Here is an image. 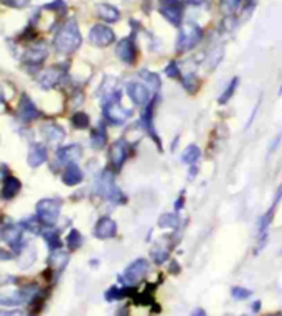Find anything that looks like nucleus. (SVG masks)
I'll use <instances>...</instances> for the list:
<instances>
[{"mask_svg": "<svg viewBox=\"0 0 282 316\" xmlns=\"http://www.w3.org/2000/svg\"><path fill=\"white\" fill-rule=\"evenodd\" d=\"M61 201L54 200V198H48V200H42L36 204V218L42 221L43 226H51L57 218L60 216L61 209Z\"/></svg>", "mask_w": 282, "mask_h": 316, "instance_id": "3", "label": "nucleus"}, {"mask_svg": "<svg viewBox=\"0 0 282 316\" xmlns=\"http://www.w3.org/2000/svg\"><path fill=\"white\" fill-rule=\"evenodd\" d=\"M152 257H154V262L160 265V264H163V262H165V260L168 259V252H167V250H162V249H157V250H154Z\"/></svg>", "mask_w": 282, "mask_h": 316, "instance_id": "28", "label": "nucleus"}, {"mask_svg": "<svg viewBox=\"0 0 282 316\" xmlns=\"http://www.w3.org/2000/svg\"><path fill=\"white\" fill-rule=\"evenodd\" d=\"M192 316H206V313H205V310L198 308V310H195V311L192 313Z\"/></svg>", "mask_w": 282, "mask_h": 316, "instance_id": "34", "label": "nucleus"}, {"mask_svg": "<svg viewBox=\"0 0 282 316\" xmlns=\"http://www.w3.org/2000/svg\"><path fill=\"white\" fill-rule=\"evenodd\" d=\"M177 224H178V219L175 214H163L159 219L160 227H177Z\"/></svg>", "mask_w": 282, "mask_h": 316, "instance_id": "25", "label": "nucleus"}, {"mask_svg": "<svg viewBox=\"0 0 282 316\" xmlns=\"http://www.w3.org/2000/svg\"><path fill=\"white\" fill-rule=\"evenodd\" d=\"M4 101H5V94H4L2 86H0V102H4Z\"/></svg>", "mask_w": 282, "mask_h": 316, "instance_id": "35", "label": "nucleus"}, {"mask_svg": "<svg viewBox=\"0 0 282 316\" xmlns=\"http://www.w3.org/2000/svg\"><path fill=\"white\" fill-rule=\"evenodd\" d=\"M117 316H129V314H127V311H125V310H122V311H121L119 314H117Z\"/></svg>", "mask_w": 282, "mask_h": 316, "instance_id": "37", "label": "nucleus"}, {"mask_svg": "<svg viewBox=\"0 0 282 316\" xmlns=\"http://www.w3.org/2000/svg\"><path fill=\"white\" fill-rule=\"evenodd\" d=\"M142 77H145V83L147 84H151V88L152 89H159L160 88V79H159V76H155V74H152V73H147V71H144L142 73Z\"/></svg>", "mask_w": 282, "mask_h": 316, "instance_id": "27", "label": "nucleus"}, {"mask_svg": "<svg viewBox=\"0 0 282 316\" xmlns=\"http://www.w3.org/2000/svg\"><path fill=\"white\" fill-rule=\"evenodd\" d=\"M0 235H2V239L10 244L12 247H17L18 244L22 242V226H17V224H7L2 232H0Z\"/></svg>", "mask_w": 282, "mask_h": 316, "instance_id": "12", "label": "nucleus"}, {"mask_svg": "<svg viewBox=\"0 0 282 316\" xmlns=\"http://www.w3.org/2000/svg\"><path fill=\"white\" fill-rule=\"evenodd\" d=\"M238 4H239V0H223L224 9H228V10H233Z\"/></svg>", "mask_w": 282, "mask_h": 316, "instance_id": "33", "label": "nucleus"}, {"mask_svg": "<svg viewBox=\"0 0 282 316\" xmlns=\"http://www.w3.org/2000/svg\"><path fill=\"white\" fill-rule=\"evenodd\" d=\"M116 53H117V56H119L124 63H127V65H132L137 58V48L130 38L121 40V42L117 43Z\"/></svg>", "mask_w": 282, "mask_h": 316, "instance_id": "9", "label": "nucleus"}, {"mask_svg": "<svg viewBox=\"0 0 282 316\" xmlns=\"http://www.w3.org/2000/svg\"><path fill=\"white\" fill-rule=\"evenodd\" d=\"M81 180H83L81 168L78 167V165H74V163H69L68 168L65 170V173H63V181H65V185L74 186L78 183H81Z\"/></svg>", "mask_w": 282, "mask_h": 316, "instance_id": "14", "label": "nucleus"}, {"mask_svg": "<svg viewBox=\"0 0 282 316\" xmlns=\"http://www.w3.org/2000/svg\"><path fill=\"white\" fill-rule=\"evenodd\" d=\"M200 155H201L200 148L197 145H190V147H186L185 152L182 153V162L188 163V165H193L200 158Z\"/></svg>", "mask_w": 282, "mask_h": 316, "instance_id": "20", "label": "nucleus"}, {"mask_svg": "<svg viewBox=\"0 0 282 316\" xmlns=\"http://www.w3.org/2000/svg\"><path fill=\"white\" fill-rule=\"evenodd\" d=\"M91 142H92L94 148H103L106 145V132L103 127L96 129L91 133Z\"/></svg>", "mask_w": 282, "mask_h": 316, "instance_id": "22", "label": "nucleus"}, {"mask_svg": "<svg viewBox=\"0 0 282 316\" xmlns=\"http://www.w3.org/2000/svg\"><path fill=\"white\" fill-rule=\"evenodd\" d=\"M30 0H4L5 5L9 7H13V9H23V7L28 5Z\"/></svg>", "mask_w": 282, "mask_h": 316, "instance_id": "30", "label": "nucleus"}, {"mask_svg": "<svg viewBox=\"0 0 282 316\" xmlns=\"http://www.w3.org/2000/svg\"><path fill=\"white\" fill-rule=\"evenodd\" d=\"M231 293H233V297L236 298V300H246L248 297H251V291H249V290L239 288V287H234V288L231 290Z\"/></svg>", "mask_w": 282, "mask_h": 316, "instance_id": "29", "label": "nucleus"}, {"mask_svg": "<svg viewBox=\"0 0 282 316\" xmlns=\"http://www.w3.org/2000/svg\"><path fill=\"white\" fill-rule=\"evenodd\" d=\"M259 308H261V303H259V302H256V303L253 305V310H254V311H259Z\"/></svg>", "mask_w": 282, "mask_h": 316, "instance_id": "36", "label": "nucleus"}, {"mask_svg": "<svg viewBox=\"0 0 282 316\" xmlns=\"http://www.w3.org/2000/svg\"><path fill=\"white\" fill-rule=\"evenodd\" d=\"M45 133H46V137H48V140L51 142H60L63 137H65V132H63L61 127H58L57 124H48L45 127Z\"/></svg>", "mask_w": 282, "mask_h": 316, "instance_id": "21", "label": "nucleus"}, {"mask_svg": "<svg viewBox=\"0 0 282 316\" xmlns=\"http://www.w3.org/2000/svg\"><path fill=\"white\" fill-rule=\"evenodd\" d=\"M127 94L132 99V102L137 106H145L151 101V91L142 83H130L127 86Z\"/></svg>", "mask_w": 282, "mask_h": 316, "instance_id": "8", "label": "nucleus"}, {"mask_svg": "<svg viewBox=\"0 0 282 316\" xmlns=\"http://www.w3.org/2000/svg\"><path fill=\"white\" fill-rule=\"evenodd\" d=\"M81 45V35L73 18H69L54 36V48L63 54L74 53Z\"/></svg>", "mask_w": 282, "mask_h": 316, "instance_id": "1", "label": "nucleus"}, {"mask_svg": "<svg viewBox=\"0 0 282 316\" xmlns=\"http://www.w3.org/2000/svg\"><path fill=\"white\" fill-rule=\"evenodd\" d=\"M73 124L78 129H88L89 127V117L84 112H78L73 115Z\"/></svg>", "mask_w": 282, "mask_h": 316, "instance_id": "24", "label": "nucleus"}, {"mask_svg": "<svg viewBox=\"0 0 282 316\" xmlns=\"http://www.w3.org/2000/svg\"><path fill=\"white\" fill-rule=\"evenodd\" d=\"M165 74L170 76V77H174V79H180V71H178V68H177L175 63H170V65L167 66Z\"/></svg>", "mask_w": 282, "mask_h": 316, "instance_id": "31", "label": "nucleus"}, {"mask_svg": "<svg viewBox=\"0 0 282 316\" xmlns=\"http://www.w3.org/2000/svg\"><path fill=\"white\" fill-rule=\"evenodd\" d=\"M20 181L13 176H7V180L4 181V188H2V198L4 200H12L18 194L20 191Z\"/></svg>", "mask_w": 282, "mask_h": 316, "instance_id": "16", "label": "nucleus"}, {"mask_svg": "<svg viewBox=\"0 0 282 316\" xmlns=\"http://www.w3.org/2000/svg\"><path fill=\"white\" fill-rule=\"evenodd\" d=\"M46 9L54 10V12H63V10L66 9V4L63 2V0H54L53 4H48V5H46Z\"/></svg>", "mask_w": 282, "mask_h": 316, "instance_id": "32", "label": "nucleus"}, {"mask_svg": "<svg viewBox=\"0 0 282 316\" xmlns=\"http://www.w3.org/2000/svg\"><path fill=\"white\" fill-rule=\"evenodd\" d=\"M160 13L172 25H180L183 18V2L182 0H160Z\"/></svg>", "mask_w": 282, "mask_h": 316, "instance_id": "4", "label": "nucleus"}, {"mask_svg": "<svg viewBox=\"0 0 282 316\" xmlns=\"http://www.w3.org/2000/svg\"><path fill=\"white\" fill-rule=\"evenodd\" d=\"M201 38H203L201 28L198 25H195V23H186V25L180 27V35L177 40V50L180 53L190 51L200 43Z\"/></svg>", "mask_w": 282, "mask_h": 316, "instance_id": "2", "label": "nucleus"}, {"mask_svg": "<svg viewBox=\"0 0 282 316\" xmlns=\"http://www.w3.org/2000/svg\"><path fill=\"white\" fill-rule=\"evenodd\" d=\"M46 160V150L45 147L42 145H33L30 150V153H28V163H30V167H40V165Z\"/></svg>", "mask_w": 282, "mask_h": 316, "instance_id": "18", "label": "nucleus"}, {"mask_svg": "<svg viewBox=\"0 0 282 316\" xmlns=\"http://www.w3.org/2000/svg\"><path fill=\"white\" fill-rule=\"evenodd\" d=\"M109 158H111V163L116 170H119L122 167V163L127 158V144L124 140L116 142V144L109 150Z\"/></svg>", "mask_w": 282, "mask_h": 316, "instance_id": "10", "label": "nucleus"}, {"mask_svg": "<svg viewBox=\"0 0 282 316\" xmlns=\"http://www.w3.org/2000/svg\"><path fill=\"white\" fill-rule=\"evenodd\" d=\"M98 15L104 22H109V23H114V22L119 20V10H117L116 7L109 5V4L98 5Z\"/></svg>", "mask_w": 282, "mask_h": 316, "instance_id": "19", "label": "nucleus"}, {"mask_svg": "<svg viewBox=\"0 0 282 316\" xmlns=\"http://www.w3.org/2000/svg\"><path fill=\"white\" fill-rule=\"evenodd\" d=\"M268 316H282V314H268Z\"/></svg>", "mask_w": 282, "mask_h": 316, "instance_id": "38", "label": "nucleus"}, {"mask_svg": "<svg viewBox=\"0 0 282 316\" xmlns=\"http://www.w3.org/2000/svg\"><path fill=\"white\" fill-rule=\"evenodd\" d=\"M63 73H65V71H63L61 68H57V66L48 68L40 74L38 81H40V84L43 86V88H51V86H54L63 77Z\"/></svg>", "mask_w": 282, "mask_h": 316, "instance_id": "13", "label": "nucleus"}, {"mask_svg": "<svg viewBox=\"0 0 282 316\" xmlns=\"http://www.w3.org/2000/svg\"><path fill=\"white\" fill-rule=\"evenodd\" d=\"M83 244V237H81V234L76 231H71L69 232V235L66 237V246H68V249L69 250H76L78 247H80Z\"/></svg>", "mask_w": 282, "mask_h": 316, "instance_id": "23", "label": "nucleus"}, {"mask_svg": "<svg viewBox=\"0 0 282 316\" xmlns=\"http://www.w3.org/2000/svg\"><path fill=\"white\" fill-rule=\"evenodd\" d=\"M114 40V31L106 25H94L89 31V42L96 46H109Z\"/></svg>", "mask_w": 282, "mask_h": 316, "instance_id": "7", "label": "nucleus"}, {"mask_svg": "<svg viewBox=\"0 0 282 316\" xmlns=\"http://www.w3.org/2000/svg\"><path fill=\"white\" fill-rule=\"evenodd\" d=\"M147 272H148V262L144 259H139L125 268V272L122 275V282L125 285H136L137 282H140L147 275Z\"/></svg>", "mask_w": 282, "mask_h": 316, "instance_id": "5", "label": "nucleus"}, {"mask_svg": "<svg viewBox=\"0 0 282 316\" xmlns=\"http://www.w3.org/2000/svg\"><path fill=\"white\" fill-rule=\"evenodd\" d=\"M81 156V147L78 145H68V147H63L60 152H58V158L61 162H66L69 163H74L78 158Z\"/></svg>", "mask_w": 282, "mask_h": 316, "instance_id": "15", "label": "nucleus"}, {"mask_svg": "<svg viewBox=\"0 0 282 316\" xmlns=\"http://www.w3.org/2000/svg\"><path fill=\"white\" fill-rule=\"evenodd\" d=\"M116 231L117 226L111 218H101L96 227H94V235L99 237V239H111L116 235Z\"/></svg>", "mask_w": 282, "mask_h": 316, "instance_id": "11", "label": "nucleus"}, {"mask_svg": "<svg viewBox=\"0 0 282 316\" xmlns=\"http://www.w3.org/2000/svg\"><path fill=\"white\" fill-rule=\"evenodd\" d=\"M38 114H40L38 112V109L31 104L27 96H23L22 102H20V115H22L23 121H33V118L38 117Z\"/></svg>", "mask_w": 282, "mask_h": 316, "instance_id": "17", "label": "nucleus"}, {"mask_svg": "<svg viewBox=\"0 0 282 316\" xmlns=\"http://www.w3.org/2000/svg\"><path fill=\"white\" fill-rule=\"evenodd\" d=\"M236 86H238V77H234L233 81H231V84L228 86V88H226L224 94H223L221 97H219V104H224V102H228V99L234 94V89H236Z\"/></svg>", "mask_w": 282, "mask_h": 316, "instance_id": "26", "label": "nucleus"}, {"mask_svg": "<svg viewBox=\"0 0 282 316\" xmlns=\"http://www.w3.org/2000/svg\"><path fill=\"white\" fill-rule=\"evenodd\" d=\"M104 114L111 124H124L132 115V110L124 109L119 101H109L104 107Z\"/></svg>", "mask_w": 282, "mask_h": 316, "instance_id": "6", "label": "nucleus"}]
</instances>
